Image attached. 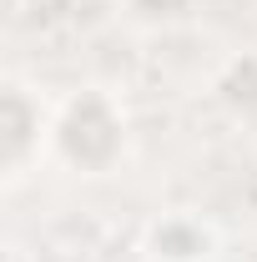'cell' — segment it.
Returning <instances> with one entry per match:
<instances>
[{"label": "cell", "instance_id": "cell-1", "mask_svg": "<svg viewBox=\"0 0 257 262\" xmlns=\"http://www.w3.org/2000/svg\"><path fill=\"white\" fill-rule=\"evenodd\" d=\"M61 146H66V157L81 162V166H106L116 157V146H121L111 106L101 96H81L61 121Z\"/></svg>", "mask_w": 257, "mask_h": 262}, {"label": "cell", "instance_id": "cell-2", "mask_svg": "<svg viewBox=\"0 0 257 262\" xmlns=\"http://www.w3.org/2000/svg\"><path fill=\"white\" fill-rule=\"evenodd\" d=\"M5 111H10V126H20V101H15V91L5 96ZM20 136H26V131H10V162L20 157Z\"/></svg>", "mask_w": 257, "mask_h": 262}]
</instances>
